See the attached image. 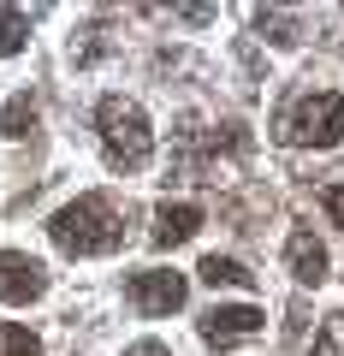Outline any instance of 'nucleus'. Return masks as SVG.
Wrapping results in <instances>:
<instances>
[{
    "label": "nucleus",
    "instance_id": "nucleus-12",
    "mask_svg": "<svg viewBox=\"0 0 344 356\" xmlns=\"http://www.w3.org/2000/svg\"><path fill=\"white\" fill-rule=\"evenodd\" d=\"M255 30H268V42H273V48H291V42L303 36V30H297V18H285V13H268V6L255 13Z\"/></svg>",
    "mask_w": 344,
    "mask_h": 356
},
{
    "label": "nucleus",
    "instance_id": "nucleus-17",
    "mask_svg": "<svg viewBox=\"0 0 344 356\" xmlns=\"http://www.w3.org/2000/svg\"><path fill=\"white\" fill-rule=\"evenodd\" d=\"M303 327H309V315H303V303H291V315H285V339H303Z\"/></svg>",
    "mask_w": 344,
    "mask_h": 356
},
{
    "label": "nucleus",
    "instance_id": "nucleus-16",
    "mask_svg": "<svg viewBox=\"0 0 344 356\" xmlns=\"http://www.w3.org/2000/svg\"><path fill=\"white\" fill-rule=\"evenodd\" d=\"M172 18H179V24H214V6H179Z\"/></svg>",
    "mask_w": 344,
    "mask_h": 356
},
{
    "label": "nucleus",
    "instance_id": "nucleus-5",
    "mask_svg": "<svg viewBox=\"0 0 344 356\" xmlns=\"http://www.w3.org/2000/svg\"><path fill=\"white\" fill-rule=\"evenodd\" d=\"M261 309H249V303H214L202 321H196V332H202V344L208 350H231V344H243V339H255L261 332Z\"/></svg>",
    "mask_w": 344,
    "mask_h": 356
},
{
    "label": "nucleus",
    "instance_id": "nucleus-2",
    "mask_svg": "<svg viewBox=\"0 0 344 356\" xmlns=\"http://www.w3.org/2000/svg\"><path fill=\"white\" fill-rule=\"evenodd\" d=\"M273 137L285 149H338L344 143V95L332 89H303L279 107L273 119Z\"/></svg>",
    "mask_w": 344,
    "mask_h": 356
},
{
    "label": "nucleus",
    "instance_id": "nucleus-13",
    "mask_svg": "<svg viewBox=\"0 0 344 356\" xmlns=\"http://www.w3.org/2000/svg\"><path fill=\"white\" fill-rule=\"evenodd\" d=\"M0 356H42V344H36V332H30V327L6 321V327H0Z\"/></svg>",
    "mask_w": 344,
    "mask_h": 356
},
{
    "label": "nucleus",
    "instance_id": "nucleus-3",
    "mask_svg": "<svg viewBox=\"0 0 344 356\" xmlns=\"http://www.w3.org/2000/svg\"><path fill=\"white\" fill-rule=\"evenodd\" d=\"M95 131H101V161L113 166V172H137V166H149L154 131H149V113H142L137 102H125V95H101V107H95Z\"/></svg>",
    "mask_w": 344,
    "mask_h": 356
},
{
    "label": "nucleus",
    "instance_id": "nucleus-7",
    "mask_svg": "<svg viewBox=\"0 0 344 356\" xmlns=\"http://www.w3.org/2000/svg\"><path fill=\"white\" fill-rule=\"evenodd\" d=\"M196 232H202V208L196 202H161L154 208V226H149L154 250H179V243H190Z\"/></svg>",
    "mask_w": 344,
    "mask_h": 356
},
{
    "label": "nucleus",
    "instance_id": "nucleus-9",
    "mask_svg": "<svg viewBox=\"0 0 344 356\" xmlns=\"http://www.w3.org/2000/svg\"><path fill=\"white\" fill-rule=\"evenodd\" d=\"M196 280H202V285H214V291H220V285H255V273H249L243 261H231V255H202V267H196Z\"/></svg>",
    "mask_w": 344,
    "mask_h": 356
},
{
    "label": "nucleus",
    "instance_id": "nucleus-8",
    "mask_svg": "<svg viewBox=\"0 0 344 356\" xmlns=\"http://www.w3.org/2000/svg\"><path fill=\"white\" fill-rule=\"evenodd\" d=\"M285 261H291V280L297 285H320V280H327V243H320L315 232H291Z\"/></svg>",
    "mask_w": 344,
    "mask_h": 356
},
{
    "label": "nucleus",
    "instance_id": "nucleus-15",
    "mask_svg": "<svg viewBox=\"0 0 344 356\" xmlns=\"http://www.w3.org/2000/svg\"><path fill=\"white\" fill-rule=\"evenodd\" d=\"M320 202H327V220H332V226L344 232V184H332V191L320 196Z\"/></svg>",
    "mask_w": 344,
    "mask_h": 356
},
{
    "label": "nucleus",
    "instance_id": "nucleus-11",
    "mask_svg": "<svg viewBox=\"0 0 344 356\" xmlns=\"http://www.w3.org/2000/svg\"><path fill=\"white\" fill-rule=\"evenodd\" d=\"M24 42H30V18L18 6H0V60L24 54Z\"/></svg>",
    "mask_w": 344,
    "mask_h": 356
},
{
    "label": "nucleus",
    "instance_id": "nucleus-10",
    "mask_svg": "<svg viewBox=\"0 0 344 356\" xmlns=\"http://www.w3.org/2000/svg\"><path fill=\"white\" fill-rule=\"evenodd\" d=\"M30 131H36V95L18 89L13 102L0 107V137H30Z\"/></svg>",
    "mask_w": 344,
    "mask_h": 356
},
{
    "label": "nucleus",
    "instance_id": "nucleus-18",
    "mask_svg": "<svg viewBox=\"0 0 344 356\" xmlns=\"http://www.w3.org/2000/svg\"><path fill=\"white\" fill-rule=\"evenodd\" d=\"M125 356H172V350H166V344L161 339H137V344H131V350Z\"/></svg>",
    "mask_w": 344,
    "mask_h": 356
},
{
    "label": "nucleus",
    "instance_id": "nucleus-6",
    "mask_svg": "<svg viewBox=\"0 0 344 356\" xmlns=\"http://www.w3.org/2000/svg\"><path fill=\"white\" fill-rule=\"evenodd\" d=\"M48 291V267L24 250H0V303H36Z\"/></svg>",
    "mask_w": 344,
    "mask_h": 356
},
{
    "label": "nucleus",
    "instance_id": "nucleus-4",
    "mask_svg": "<svg viewBox=\"0 0 344 356\" xmlns=\"http://www.w3.org/2000/svg\"><path fill=\"white\" fill-rule=\"evenodd\" d=\"M184 273H172V267H137L125 280V297L137 315H172V309H184Z\"/></svg>",
    "mask_w": 344,
    "mask_h": 356
},
{
    "label": "nucleus",
    "instance_id": "nucleus-14",
    "mask_svg": "<svg viewBox=\"0 0 344 356\" xmlns=\"http://www.w3.org/2000/svg\"><path fill=\"white\" fill-rule=\"evenodd\" d=\"M315 356H344V309H332L320 321V339H315Z\"/></svg>",
    "mask_w": 344,
    "mask_h": 356
},
{
    "label": "nucleus",
    "instance_id": "nucleus-1",
    "mask_svg": "<svg viewBox=\"0 0 344 356\" xmlns=\"http://www.w3.org/2000/svg\"><path fill=\"white\" fill-rule=\"evenodd\" d=\"M48 238L60 243L65 255H107V250L125 243V208H119L113 196L90 191V196L65 202L60 214L48 220Z\"/></svg>",
    "mask_w": 344,
    "mask_h": 356
}]
</instances>
